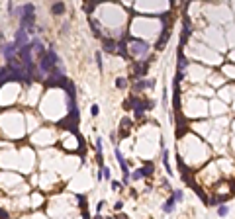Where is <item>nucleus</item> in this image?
Masks as SVG:
<instances>
[{
  "instance_id": "obj_1",
  "label": "nucleus",
  "mask_w": 235,
  "mask_h": 219,
  "mask_svg": "<svg viewBox=\"0 0 235 219\" xmlns=\"http://www.w3.org/2000/svg\"><path fill=\"white\" fill-rule=\"evenodd\" d=\"M34 4H24L22 6V28L28 32H34V22H35V14H34Z\"/></svg>"
},
{
  "instance_id": "obj_2",
  "label": "nucleus",
  "mask_w": 235,
  "mask_h": 219,
  "mask_svg": "<svg viewBox=\"0 0 235 219\" xmlns=\"http://www.w3.org/2000/svg\"><path fill=\"white\" fill-rule=\"evenodd\" d=\"M59 127H65V129H71V131L78 135V110H71V114H69L65 120L59 121Z\"/></svg>"
},
{
  "instance_id": "obj_3",
  "label": "nucleus",
  "mask_w": 235,
  "mask_h": 219,
  "mask_svg": "<svg viewBox=\"0 0 235 219\" xmlns=\"http://www.w3.org/2000/svg\"><path fill=\"white\" fill-rule=\"evenodd\" d=\"M131 51H133V55H143L149 51V45L141 39H131Z\"/></svg>"
},
{
  "instance_id": "obj_4",
  "label": "nucleus",
  "mask_w": 235,
  "mask_h": 219,
  "mask_svg": "<svg viewBox=\"0 0 235 219\" xmlns=\"http://www.w3.org/2000/svg\"><path fill=\"white\" fill-rule=\"evenodd\" d=\"M102 47H104L106 51L114 53V51L118 49V41H114V39H110V37H102Z\"/></svg>"
},
{
  "instance_id": "obj_5",
  "label": "nucleus",
  "mask_w": 235,
  "mask_h": 219,
  "mask_svg": "<svg viewBox=\"0 0 235 219\" xmlns=\"http://www.w3.org/2000/svg\"><path fill=\"white\" fill-rule=\"evenodd\" d=\"M174 204H176L174 196H172V198H168V200H167V204L163 206V211H165V213H172V209H174Z\"/></svg>"
},
{
  "instance_id": "obj_6",
  "label": "nucleus",
  "mask_w": 235,
  "mask_h": 219,
  "mask_svg": "<svg viewBox=\"0 0 235 219\" xmlns=\"http://www.w3.org/2000/svg\"><path fill=\"white\" fill-rule=\"evenodd\" d=\"M155 82L153 80H137L135 82V90H143V88H149V86H153Z\"/></svg>"
},
{
  "instance_id": "obj_7",
  "label": "nucleus",
  "mask_w": 235,
  "mask_h": 219,
  "mask_svg": "<svg viewBox=\"0 0 235 219\" xmlns=\"http://www.w3.org/2000/svg\"><path fill=\"white\" fill-rule=\"evenodd\" d=\"M53 14H55V16L65 14V4H63V2H55V4H53Z\"/></svg>"
},
{
  "instance_id": "obj_8",
  "label": "nucleus",
  "mask_w": 235,
  "mask_h": 219,
  "mask_svg": "<svg viewBox=\"0 0 235 219\" xmlns=\"http://www.w3.org/2000/svg\"><path fill=\"white\" fill-rule=\"evenodd\" d=\"M139 172H141L143 176H149V174H153V164H151V163H149V164H145L143 168H139Z\"/></svg>"
},
{
  "instance_id": "obj_9",
  "label": "nucleus",
  "mask_w": 235,
  "mask_h": 219,
  "mask_svg": "<svg viewBox=\"0 0 235 219\" xmlns=\"http://www.w3.org/2000/svg\"><path fill=\"white\" fill-rule=\"evenodd\" d=\"M125 47H127V45H125V41H118V49H116V51L122 55V57H127V53H125Z\"/></svg>"
},
{
  "instance_id": "obj_10",
  "label": "nucleus",
  "mask_w": 235,
  "mask_h": 219,
  "mask_svg": "<svg viewBox=\"0 0 235 219\" xmlns=\"http://www.w3.org/2000/svg\"><path fill=\"white\" fill-rule=\"evenodd\" d=\"M129 125H131V121L127 120V118H123V120H122V129H123L122 135H127V129H129Z\"/></svg>"
},
{
  "instance_id": "obj_11",
  "label": "nucleus",
  "mask_w": 235,
  "mask_h": 219,
  "mask_svg": "<svg viewBox=\"0 0 235 219\" xmlns=\"http://www.w3.org/2000/svg\"><path fill=\"white\" fill-rule=\"evenodd\" d=\"M163 164H165V168H167L168 172H172V168H170V164H168V153L167 151H163Z\"/></svg>"
},
{
  "instance_id": "obj_12",
  "label": "nucleus",
  "mask_w": 235,
  "mask_h": 219,
  "mask_svg": "<svg viewBox=\"0 0 235 219\" xmlns=\"http://www.w3.org/2000/svg\"><path fill=\"white\" fill-rule=\"evenodd\" d=\"M116 86H118V88H125V86H127V80H123V78H118V80H116Z\"/></svg>"
},
{
  "instance_id": "obj_13",
  "label": "nucleus",
  "mask_w": 235,
  "mask_h": 219,
  "mask_svg": "<svg viewBox=\"0 0 235 219\" xmlns=\"http://www.w3.org/2000/svg\"><path fill=\"white\" fill-rule=\"evenodd\" d=\"M227 211H229L227 206H220V209H217V213H220V215H227Z\"/></svg>"
},
{
  "instance_id": "obj_14",
  "label": "nucleus",
  "mask_w": 235,
  "mask_h": 219,
  "mask_svg": "<svg viewBox=\"0 0 235 219\" xmlns=\"http://www.w3.org/2000/svg\"><path fill=\"white\" fill-rule=\"evenodd\" d=\"M172 196H174L176 202H180V200H182V192H180V190H174V192H172Z\"/></svg>"
},
{
  "instance_id": "obj_15",
  "label": "nucleus",
  "mask_w": 235,
  "mask_h": 219,
  "mask_svg": "<svg viewBox=\"0 0 235 219\" xmlns=\"http://www.w3.org/2000/svg\"><path fill=\"white\" fill-rule=\"evenodd\" d=\"M131 178H133V180H141V178H143V174H141L139 170H135L133 174H131Z\"/></svg>"
},
{
  "instance_id": "obj_16",
  "label": "nucleus",
  "mask_w": 235,
  "mask_h": 219,
  "mask_svg": "<svg viewBox=\"0 0 235 219\" xmlns=\"http://www.w3.org/2000/svg\"><path fill=\"white\" fill-rule=\"evenodd\" d=\"M120 188H122V184H120V182H116V180H114V182H112V190H120Z\"/></svg>"
},
{
  "instance_id": "obj_17",
  "label": "nucleus",
  "mask_w": 235,
  "mask_h": 219,
  "mask_svg": "<svg viewBox=\"0 0 235 219\" xmlns=\"http://www.w3.org/2000/svg\"><path fill=\"white\" fill-rule=\"evenodd\" d=\"M102 170H104V172H102V176H104V178H110V170H108V168H106V166H104V168H102Z\"/></svg>"
},
{
  "instance_id": "obj_18",
  "label": "nucleus",
  "mask_w": 235,
  "mask_h": 219,
  "mask_svg": "<svg viewBox=\"0 0 235 219\" xmlns=\"http://www.w3.org/2000/svg\"><path fill=\"white\" fill-rule=\"evenodd\" d=\"M100 59H102V57H100V53H96V61H98V67L102 69V61H100Z\"/></svg>"
},
{
  "instance_id": "obj_19",
  "label": "nucleus",
  "mask_w": 235,
  "mask_h": 219,
  "mask_svg": "<svg viewBox=\"0 0 235 219\" xmlns=\"http://www.w3.org/2000/svg\"><path fill=\"white\" fill-rule=\"evenodd\" d=\"M92 116H98V106H92Z\"/></svg>"
},
{
  "instance_id": "obj_20",
  "label": "nucleus",
  "mask_w": 235,
  "mask_h": 219,
  "mask_svg": "<svg viewBox=\"0 0 235 219\" xmlns=\"http://www.w3.org/2000/svg\"><path fill=\"white\" fill-rule=\"evenodd\" d=\"M0 217H8V211H4V209H0Z\"/></svg>"
}]
</instances>
